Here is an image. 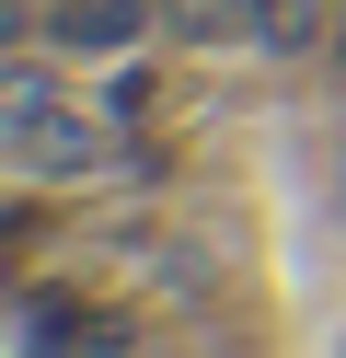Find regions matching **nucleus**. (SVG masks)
<instances>
[{
    "instance_id": "f257e3e1",
    "label": "nucleus",
    "mask_w": 346,
    "mask_h": 358,
    "mask_svg": "<svg viewBox=\"0 0 346 358\" xmlns=\"http://www.w3.org/2000/svg\"><path fill=\"white\" fill-rule=\"evenodd\" d=\"M0 150H12L23 185H92V173L138 162V150L115 139L92 104H69V93H58V70H46L35 47H23V58H12V81H0Z\"/></svg>"
},
{
    "instance_id": "f03ea898",
    "label": "nucleus",
    "mask_w": 346,
    "mask_h": 358,
    "mask_svg": "<svg viewBox=\"0 0 346 358\" xmlns=\"http://www.w3.org/2000/svg\"><path fill=\"white\" fill-rule=\"evenodd\" d=\"M12 35L23 47H58V58H138L161 35V0H35Z\"/></svg>"
},
{
    "instance_id": "7ed1b4c3",
    "label": "nucleus",
    "mask_w": 346,
    "mask_h": 358,
    "mask_svg": "<svg viewBox=\"0 0 346 358\" xmlns=\"http://www.w3.org/2000/svg\"><path fill=\"white\" fill-rule=\"evenodd\" d=\"M254 24H266V0H161V35H185V47H231Z\"/></svg>"
},
{
    "instance_id": "20e7f679",
    "label": "nucleus",
    "mask_w": 346,
    "mask_h": 358,
    "mask_svg": "<svg viewBox=\"0 0 346 358\" xmlns=\"http://www.w3.org/2000/svg\"><path fill=\"white\" fill-rule=\"evenodd\" d=\"M104 116H150V70H115L104 81Z\"/></svg>"
},
{
    "instance_id": "39448f33",
    "label": "nucleus",
    "mask_w": 346,
    "mask_h": 358,
    "mask_svg": "<svg viewBox=\"0 0 346 358\" xmlns=\"http://www.w3.org/2000/svg\"><path fill=\"white\" fill-rule=\"evenodd\" d=\"M323 58H335V81H346V24H335V35H323Z\"/></svg>"
},
{
    "instance_id": "423d86ee",
    "label": "nucleus",
    "mask_w": 346,
    "mask_h": 358,
    "mask_svg": "<svg viewBox=\"0 0 346 358\" xmlns=\"http://www.w3.org/2000/svg\"><path fill=\"white\" fill-rule=\"evenodd\" d=\"M46 358H58V347H46ZM69 358H81V347H69Z\"/></svg>"
}]
</instances>
